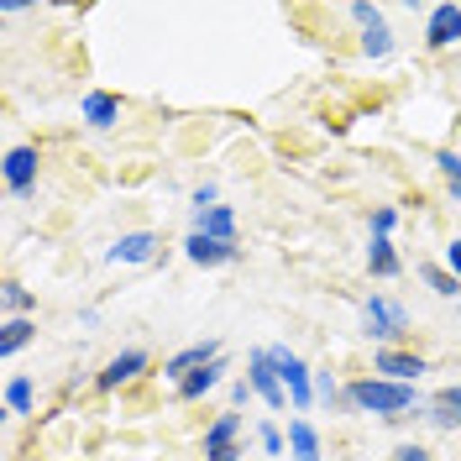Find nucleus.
Instances as JSON below:
<instances>
[{
    "instance_id": "obj_1",
    "label": "nucleus",
    "mask_w": 461,
    "mask_h": 461,
    "mask_svg": "<svg viewBox=\"0 0 461 461\" xmlns=\"http://www.w3.org/2000/svg\"><path fill=\"white\" fill-rule=\"evenodd\" d=\"M346 399L357 403V409H367V414H403V409H414V388L409 383H388V377H362V383H351L346 388Z\"/></svg>"
},
{
    "instance_id": "obj_2",
    "label": "nucleus",
    "mask_w": 461,
    "mask_h": 461,
    "mask_svg": "<svg viewBox=\"0 0 461 461\" xmlns=\"http://www.w3.org/2000/svg\"><path fill=\"white\" fill-rule=\"evenodd\" d=\"M267 357H273V367H278V377H284V388L294 393V409H310V403H315V388H310V373H304V362H299L288 346H273Z\"/></svg>"
},
{
    "instance_id": "obj_3",
    "label": "nucleus",
    "mask_w": 461,
    "mask_h": 461,
    "mask_svg": "<svg viewBox=\"0 0 461 461\" xmlns=\"http://www.w3.org/2000/svg\"><path fill=\"white\" fill-rule=\"evenodd\" d=\"M210 362H221V346H215V341H200V346H184L178 357H168V367H163V373L184 383L189 373H200V367H210Z\"/></svg>"
},
{
    "instance_id": "obj_4",
    "label": "nucleus",
    "mask_w": 461,
    "mask_h": 461,
    "mask_svg": "<svg viewBox=\"0 0 461 461\" xmlns=\"http://www.w3.org/2000/svg\"><path fill=\"white\" fill-rule=\"evenodd\" d=\"M252 393H262L273 409H284V377H278L267 351H252Z\"/></svg>"
},
{
    "instance_id": "obj_5",
    "label": "nucleus",
    "mask_w": 461,
    "mask_h": 461,
    "mask_svg": "<svg viewBox=\"0 0 461 461\" xmlns=\"http://www.w3.org/2000/svg\"><path fill=\"white\" fill-rule=\"evenodd\" d=\"M403 325H409L403 304H393V299H373L367 304V336H399Z\"/></svg>"
},
{
    "instance_id": "obj_6",
    "label": "nucleus",
    "mask_w": 461,
    "mask_h": 461,
    "mask_svg": "<svg viewBox=\"0 0 461 461\" xmlns=\"http://www.w3.org/2000/svg\"><path fill=\"white\" fill-rule=\"evenodd\" d=\"M184 252H189V262H200V267H215V262H230L236 258V241H215V236H189L184 241Z\"/></svg>"
},
{
    "instance_id": "obj_7",
    "label": "nucleus",
    "mask_w": 461,
    "mask_h": 461,
    "mask_svg": "<svg viewBox=\"0 0 461 461\" xmlns=\"http://www.w3.org/2000/svg\"><path fill=\"white\" fill-rule=\"evenodd\" d=\"M430 48H451V42H461V5H435L430 11Z\"/></svg>"
},
{
    "instance_id": "obj_8",
    "label": "nucleus",
    "mask_w": 461,
    "mask_h": 461,
    "mask_svg": "<svg viewBox=\"0 0 461 461\" xmlns=\"http://www.w3.org/2000/svg\"><path fill=\"white\" fill-rule=\"evenodd\" d=\"M377 373H388V383H414L425 373V357H409V351H377Z\"/></svg>"
},
{
    "instance_id": "obj_9",
    "label": "nucleus",
    "mask_w": 461,
    "mask_h": 461,
    "mask_svg": "<svg viewBox=\"0 0 461 461\" xmlns=\"http://www.w3.org/2000/svg\"><path fill=\"white\" fill-rule=\"evenodd\" d=\"M194 230H200V236H215V241H236V215H230L226 204L194 210Z\"/></svg>"
},
{
    "instance_id": "obj_10",
    "label": "nucleus",
    "mask_w": 461,
    "mask_h": 461,
    "mask_svg": "<svg viewBox=\"0 0 461 461\" xmlns=\"http://www.w3.org/2000/svg\"><path fill=\"white\" fill-rule=\"evenodd\" d=\"M32 178H37V152L32 147H11L5 152V184L22 194V189H32Z\"/></svg>"
},
{
    "instance_id": "obj_11",
    "label": "nucleus",
    "mask_w": 461,
    "mask_h": 461,
    "mask_svg": "<svg viewBox=\"0 0 461 461\" xmlns=\"http://www.w3.org/2000/svg\"><path fill=\"white\" fill-rule=\"evenodd\" d=\"M147 367V351H121V357H111L105 362V373H100V388H121L126 377H137Z\"/></svg>"
},
{
    "instance_id": "obj_12",
    "label": "nucleus",
    "mask_w": 461,
    "mask_h": 461,
    "mask_svg": "<svg viewBox=\"0 0 461 461\" xmlns=\"http://www.w3.org/2000/svg\"><path fill=\"white\" fill-rule=\"evenodd\" d=\"M152 247H158V236H152V230L121 236V241L111 247V262H147V258H152Z\"/></svg>"
},
{
    "instance_id": "obj_13",
    "label": "nucleus",
    "mask_w": 461,
    "mask_h": 461,
    "mask_svg": "<svg viewBox=\"0 0 461 461\" xmlns=\"http://www.w3.org/2000/svg\"><path fill=\"white\" fill-rule=\"evenodd\" d=\"M288 440H294V461H320V435L310 420H294L288 425Z\"/></svg>"
},
{
    "instance_id": "obj_14",
    "label": "nucleus",
    "mask_w": 461,
    "mask_h": 461,
    "mask_svg": "<svg viewBox=\"0 0 461 461\" xmlns=\"http://www.w3.org/2000/svg\"><path fill=\"white\" fill-rule=\"evenodd\" d=\"M221 373H226L221 362H210V367H200V373H189L184 383H178V399H204V393L221 383Z\"/></svg>"
},
{
    "instance_id": "obj_15",
    "label": "nucleus",
    "mask_w": 461,
    "mask_h": 461,
    "mask_svg": "<svg viewBox=\"0 0 461 461\" xmlns=\"http://www.w3.org/2000/svg\"><path fill=\"white\" fill-rule=\"evenodd\" d=\"M367 267H373L377 278H393V273H399V252H393L388 236H373V247H367Z\"/></svg>"
},
{
    "instance_id": "obj_16",
    "label": "nucleus",
    "mask_w": 461,
    "mask_h": 461,
    "mask_svg": "<svg viewBox=\"0 0 461 461\" xmlns=\"http://www.w3.org/2000/svg\"><path fill=\"white\" fill-rule=\"evenodd\" d=\"M430 420L440 425V430H456V425H461V388H446V393L435 399V414H430Z\"/></svg>"
},
{
    "instance_id": "obj_17",
    "label": "nucleus",
    "mask_w": 461,
    "mask_h": 461,
    "mask_svg": "<svg viewBox=\"0 0 461 461\" xmlns=\"http://www.w3.org/2000/svg\"><path fill=\"white\" fill-rule=\"evenodd\" d=\"M85 115H89V126H115V115H121V105H115L111 95H85Z\"/></svg>"
},
{
    "instance_id": "obj_18",
    "label": "nucleus",
    "mask_w": 461,
    "mask_h": 461,
    "mask_svg": "<svg viewBox=\"0 0 461 461\" xmlns=\"http://www.w3.org/2000/svg\"><path fill=\"white\" fill-rule=\"evenodd\" d=\"M236 430H241V420H236V414H221V420L210 425V435H204V456H210V451H226L230 440H236Z\"/></svg>"
},
{
    "instance_id": "obj_19",
    "label": "nucleus",
    "mask_w": 461,
    "mask_h": 461,
    "mask_svg": "<svg viewBox=\"0 0 461 461\" xmlns=\"http://www.w3.org/2000/svg\"><path fill=\"white\" fill-rule=\"evenodd\" d=\"M27 341H32V320H11V325H5V336H0V351L11 357V351H22Z\"/></svg>"
},
{
    "instance_id": "obj_20",
    "label": "nucleus",
    "mask_w": 461,
    "mask_h": 461,
    "mask_svg": "<svg viewBox=\"0 0 461 461\" xmlns=\"http://www.w3.org/2000/svg\"><path fill=\"white\" fill-rule=\"evenodd\" d=\"M5 403H11V414H27V409H32V383H27V377H11Z\"/></svg>"
},
{
    "instance_id": "obj_21",
    "label": "nucleus",
    "mask_w": 461,
    "mask_h": 461,
    "mask_svg": "<svg viewBox=\"0 0 461 461\" xmlns=\"http://www.w3.org/2000/svg\"><path fill=\"white\" fill-rule=\"evenodd\" d=\"M425 284H430L435 294H446V299H451V294H456V273H440V267H425Z\"/></svg>"
},
{
    "instance_id": "obj_22",
    "label": "nucleus",
    "mask_w": 461,
    "mask_h": 461,
    "mask_svg": "<svg viewBox=\"0 0 461 461\" xmlns=\"http://www.w3.org/2000/svg\"><path fill=\"white\" fill-rule=\"evenodd\" d=\"M435 163H440V173H446V184H451V189L461 194V158H456V152H440Z\"/></svg>"
},
{
    "instance_id": "obj_23",
    "label": "nucleus",
    "mask_w": 461,
    "mask_h": 461,
    "mask_svg": "<svg viewBox=\"0 0 461 461\" xmlns=\"http://www.w3.org/2000/svg\"><path fill=\"white\" fill-rule=\"evenodd\" d=\"M388 48H393V37H388V27H367V53H373V58H383Z\"/></svg>"
},
{
    "instance_id": "obj_24",
    "label": "nucleus",
    "mask_w": 461,
    "mask_h": 461,
    "mask_svg": "<svg viewBox=\"0 0 461 461\" xmlns=\"http://www.w3.org/2000/svg\"><path fill=\"white\" fill-rule=\"evenodd\" d=\"M351 16H357L362 27H383V11H377V5H351Z\"/></svg>"
},
{
    "instance_id": "obj_25",
    "label": "nucleus",
    "mask_w": 461,
    "mask_h": 461,
    "mask_svg": "<svg viewBox=\"0 0 461 461\" xmlns=\"http://www.w3.org/2000/svg\"><path fill=\"white\" fill-rule=\"evenodd\" d=\"M5 310H27V288L22 284H5Z\"/></svg>"
},
{
    "instance_id": "obj_26",
    "label": "nucleus",
    "mask_w": 461,
    "mask_h": 461,
    "mask_svg": "<svg viewBox=\"0 0 461 461\" xmlns=\"http://www.w3.org/2000/svg\"><path fill=\"white\" fill-rule=\"evenodd\" d=\"M262 451H267V456H278V451H284V435L273 430V425H262Z\"/></svg>"
},
{
    "instance_id": "obj_27",
    "label": "nucleus",
    "mask_w": 461,
    "mask_h": 461,
    "mask_svg": "<svg viewBox=\"0 0 461 461\" xmlns=\"http://www.w3.org/2000/svg\"><path fill=\"white\" fill-rule=\"evenodd\" d=\"M393 221H399L393 210H377V215H373V230H377V236H388V230H393Z\"/></svg>"
},
{
    "instance_id": "obj_28",
    "label": "nucleus",
    "mask_w": 461,
    "mask_h": 461,
    "mask_svg": "<svg viewBox=\"0 0 461 461\" xmlns=\"http://www.w3.org/2000/svg\"><path fill=\"white\" fill-rule=\"evenodd\" d=\"M393 461H435V456H430V451H425V446H403V451H399V456H393Z\"/></svg>"
},
{
    "instance_id": "obj_29",
    "label": "nucleus",
    "mask_w": 461,
    "mask_h": 461,
    "mask_svg": "<svg viewBox=\"0 0 461 461\" xmlns=\"http://www.w3.org/2000/svg\"><path fill=\"white\" fill-rule=\"evenodd\" d=\"M315 393H320V399H325V403H336V377L325 373V377H320V383H315Z\"/></svg>"
},
{
    "instance_id": "obj_30",
    "label": "nucleus",
    "mask_w": 461,
    "mask_h": 461,
    "mask_svg": "<svg viewBox=\"0 0 461 461\" xmlns=\"http://www.w3.org/2000/svg\"><path fill=\"white\" fill-rule=\"evenodd\" d=\"M446 262H451V273L461 278V241H451V247H446Z\"/></svg>"
},
{
    "instance_id": "obj_31",
    "label": "nucleus",
    "mask_w": 461,
    "mask_h": 461,
    "mask_svg": "<svg viewBox=\"0 0 461 461\" xmlns=\"http://www.w3.org/2000/svg\"><path fill=\"white\" fill-rule=\"evenodd\" d=\"M236 456H241L236 446H226V451H210V461H236Z\"/></svg>"
}]
</instances>
